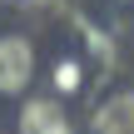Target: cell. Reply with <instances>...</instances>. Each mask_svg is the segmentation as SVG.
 <instances>
[{
  "instance_id": "obj_4",
  "label": "cell",
  "mask_w": 134,
  "mask_h": 134,
  "mask_svg": "<svg viewBox=\"0 0 134 134\" xmlns=\"http://www.w3.org/2000/svg\"><path fill=\"white\" fill-rule=\"evenodd\" d=\"M94 134H134V94H114L94 109Z\"/></svg>"
},
{
  "instance_id": "obj_3",
  "label": "cell",
  "mask_w": 134,
  "mask_h": 134,
  "mask_svg": "<svg viewBox=\"0 0 134 134\" xmlns=\"http://www.w3.org/2000/svg\"><path fill=\"white\" fill-rule=\"evenodd\" d=\"M90 90V65L75 55V50H60L55 60H50V99H75V94H85Z\"/></svg>"
},
{
  "instance_id": "obj_5",
  "label": "cell",
  "mask_w": 134,
  "mask_h": 134,
  "mask_svg": "<svg viewBox=\"0 0 134 134\" xmlns=\"http://www.w3.org/2000/svg\"><path fill=\"white\" fill-rule=\"evenodd\" d=\"M124 5H134V0H124Z\"/></svg>"
},
{
  "instance_id": "obj_1",
  "label": "cell",
  "mask_w": 134,
  "mask_h": 134,
  "mask_svg": "<svg viewBox=\"0 0 134 134\" xmlns=\"http://www.w3.org/2000/svg\"><path fill=\"white\" fill-rule=\"evenodd\" d=\"M40 75V55H35V40L20 35V30H5L0 35V94L5 99H20Z\"/></svg>"
},
{
  "instance_id": "obj_2",
  "label": "cell",
  "mask_w": 134,
  "mask_h": 134,
  "mask_svg": "<svg viewBox=\"0 0 134 134\" xmlns=\"http://www.w3.org/2000/svg\"><path fill=\"white\" fill-rule=\"evenodd\" d=\"M15 134H75V124H70V114H65V104H60V99L35 94V99H25Z\"/></svg>"
}]
</instances>
